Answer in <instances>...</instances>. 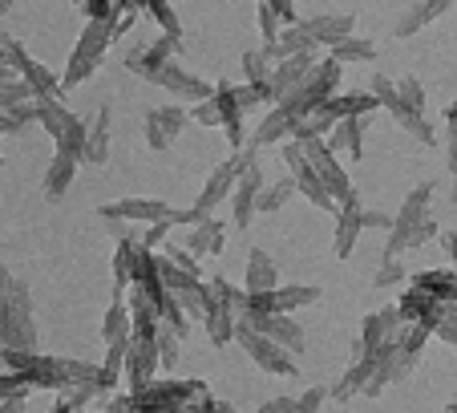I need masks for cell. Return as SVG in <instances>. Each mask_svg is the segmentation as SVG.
Wrapping results in <instances>:
<instances>
[{
  "mask_svg": "<svg viewBox=\"0 0 457 413\" xmlns=\"http://www.w3.org/2000/svg\"><path fill=\"white\" fill-rule=\"evenodd\" d=\"M0 344H4V349L41 353L33 296H29L25 280H17V275L4 267V259H0Z\"/></svg>",
  "mask_w": 457,
  "mask_h": 413,
  "instance_id": "6da1fadb",
  "label": "cell"
},
{
  "mask_svg": "<svg viewBox=\"0 0 457 413\" xmlns=\"http://www.w3.org/2000/svg\"><path fill=\"white\" fill-rule=\"evenodd\" d=\"M433 187L437 182L425 179L409 190V198L401 203V211L393 215V227H388V243H385V259H397L401 251L421 248L433 235H441L437 219H433Z\"/></svg>",
  "mask_w": 457,
  "mask_h": 413,
  "instance_id": "7a4b0ae2",
  "label": "cell"
},
{
  "mask_svg": "<svg viewBox=\"0 0 457 413\" xmlns=\"http://www.w3.org/2000/svg\"><path fill=\"white\" fill-rule=\"evenodd\" d=\"M243 316H247V292L231 288L223 275H211L203 284V324H207V336L223 349V344H231L235 324Z\"/></svg>",
  "mask_w": 457,
  "mask_h": 413,
  "instance_id": "3957f363",
  "label": "cell"
},
{
  "mask_svg": "<svg viewBox=\"0 0 457 413\" xmlns=\"http://www.w3.org/2000/svg\"><path fill=\"white\" fill-rule=\"evenodd\" d=\"M251 158H259V150L255 147H243V150H235L231 158H227L223 166H215V174L207 179V187L199 190V198H195V206H187V211H179L174 215V223H203V219L215 211L223 198H231V190H235V182L243 179V171H247V163Z\"/></svg>",
  "mask_w": 457,
  "mask_h": 413,
  "instance_id": "277c9868",
  "label": "cell"
},
{
  "mask_svg": "<svg viewBox=\"0 0 457 413\" xmlns=\"http://www.w3.org/2000/svg\"><path fill=\"white\" fill-rule=\"evenodd\" d=\"M337 86H340V61L337 57L316 61V69H312L308 78H303L300 86H295L292 94L284 97V102H279V110H284L287 118H292V126H295V122L312 118L320 105L328 102V97L337 94Z\"/></svg>",
  "mask_w": 457,
  "mask_h": 413,
  "instance_id": "5b68a950",
  "label": "cell"
},
{
  "mask_svg": "<svg viewBox=\"0 0 457 413\" xmlns=\"http://www.w3.org/2000/svg\"><path fill=\"white\" fill-rule=\"evenodd\" d=\"M113 41V21H89V29L81 33L78 49H73L70 65H65V78H61V89H73L81 86L86 78H94L97 65H102V53L105 45Z\"/></svg>",
  "mask_w": 457,
  "mask_h": 413,
  "instance_id": "8992f818",
  "label": "cell"
},
{
  "mask_svg": "<svg viewBox=\"0 0 457 413\" xmlns=\"http://www.w3.org/2000/svg\"><path fill=\"white\" fill-rule=\"evenodd\" d=\"M235 341L243 344V353H247L263 373H276V377H300V365H295V357L287 353L284 344L271 341V336L255 333L247 320H239V324H235Z\"/></svg>",
  "mask_w": 457,
  "mask_h": 413,
  "instance_id": "52a82bcc",
  "label": "cell"
},
{
  "mask_svg": "<svg viewBox=\"0 0 457 413\" xmlns=\"http://www.w3.org/2000/svg\"><path fill=\"white\" fill-rule=\"evenodd\" d=\"M303 147V158L312 163V171L320 174V182L328 187V195L337 198V206H348V203H356V187L348 182V174H345V166L337 163V155L328 150V142L320 134H312V138H303L300 142Z\"/></svg>",
  "mask_w": 457,
  "mask_h": 413,
  "instance_id": "ba28073f",
  "label": "cell"
},
{
  "mask_svg": "<svg viewBox=\"0 0 457 413\" xmlns=\"http://www.w3.org/2000/svg\"><path fill=\"white\" fill-rule=\"evenodd\" d=\"M372 227H380V232H388L393 227V215H380V211H364L361 198L348 206H340L337 211V235H332V248H337L340 259L353 256L356 240H361V232H372Z\"/></svg>",
  "mask_w": 457,
  "mask_h": 413,
  "instance_id": "9c48e42d",
  "label": "cell"
},
{
  "mask_svg": "<svg viewBox=\"0 0 457 413\" xmlns=\"http://www.w3.org/2000/svg\"><path fill=\"white\" fill-rule=\"evenodd\" d=\"M195 389H203V381H150L146 389H134L129 397H118V401L134 413H166L179 401H187Z\"/></svg>",
  "mask_w": 457,
  "mask_h": 413,
  "instance_id": "30bf717a",
  "label": "cell"
},
{
  "mask_svg": "<svg viewBox=\"0 0 457 413\" xmlns=\"http://www.w3.org/2000/svg\"><path fill=\"white\" fill-rule=\"evenodd\" d=\"M369 94L377 97V102L385 105V110L393 114V118H397L401 126H405L409 134L417 138V142H425V147H433V142H437V134H433V126H429V122H425V114L409 110V105L401 102V94H397V81H393V78H385V73H377V78H372V89H369Z\"/></svg>",
  "mask_w": 457,
  "mask_h": 413,
  "instance_id": "8fae6325",
  "label": "cell"
},
{
  "mask_svg": "<svg viewBox=\"0 0 457 413\" xmlns=\"http://www.w3.org/2000/svg\"><path fill=\"white\" fill-rule=\"evenodd\" d=\"M284 163H287V171H292V179H295V190H300V195L308 198V203H316L320 211L337 215V211H340L337 198L328 195V187L320 182V174L312 171V163L303 158V147H300V142H292V138L284 142Z\"/></svg>",
  "mask_w": 457,
  "mask_h": 413,
  "instance_id": "7c38bea8",
  "label": "cell"
},
{
  "mask_svg": "<svg viewBox=\"0 0 457 413\" xmlns=\"http://www.w3.org/2000/svg\"><path fill=\"white\" fill-rule=\"evenodd\" d=\"M97 215L102 219H113V223H158V219H170L174 223V211L170 203H162V198H113V203L97 206Z\"/></svg>",
  "mask_w": 457,
  "mask_h": 413,
  "instance_id": "4fadbf2b",
  "label": "cell"
},
{
  "mask_svg": "<svg viewBox=\"0 0 457 413\" xmlns=\"http://www.w3.org/2000/svg\"><path fill=\"white\" fill-rule=\"evenodd\" d=\"M320 300L316 284H276L271 292L247 296V312H295Z\"/></svg>",
  "mask_w": 457,
  "mask_h": 413,
  "instance_id": "5bb4252c",
  "label": "cell"
},
{
  "mask_svg": "<svg viewBox=\"0 0 457 413\" xmlns=\"http://www.w3.org/2000/svg\"><path fill=\"white\" fill-rule=\"evenodd\" d=\"M158 373V341L154 336H134L129 333L126 344V381H129V393L134 389H146Z\"/></svg>",
  "mask_w": 457,
  "mask_h": 413,
  "instance_id": "9a60e30c",
  "label": "cell"
},
{
  "mask_svg": "<svg viewBox=\"0 0 457 413\" xmlns=\"http://www.w3.org/2000/svg\"><path fill=\"white\" fill-rule=\"evenodd\" d=\"M187 122H190V114L182 110V105H154V110H146V142H150V150L166 155V150L174 147V138L182 134Z\"/></svg>",
  "mask_w": 457,
  "mask_h": 413,
  "instance_id": "2e32d148",
  "label": "cell"
},
{
  "mask_svg": "<svg viewBox=\"0 0 457 413\" xmlns=\"http://www.w3.org/2000/svg\"><path fill=\"white\" fill-rule=\"evenodd\" d=\"M263 195V166L259 158H251L243 179L235 182V198H231V219H235V232H247L251 219H255V203Z\"/></svg>",
  "mask_w": 457,
  "mask_h": 413,
  "instance_id": "e0dca14e",
  "label": "cell"
},
{
  "mask_svg": "<svg viewBox=\"0 0 457 413\" xmlns=\"http://www.w3.org/2000/svg\"><path fill=\"white\" fill-rule=\"evenodd\" d=\"M243 320H247L255 333H263V336H271L276 344H284L292 357L303 353V328L295 324L287 312H247Z\"/></svg>",
  "mask_w": 457,
  "mask_h": 413,
  "instance_id": "ac0fdd59",
  "label": "cell"
},
{
  "mask_svg": "<svg viewBox=\"0 0 457 413\" xmlns=\"http://www.w3.org/2000/svg\"><path fill=\"white\" fill-rule=\"evenodd\" d=\"M401 324H405V320H401V308H397V304H388V308H380V312H372V316H364L361 336L353 341V357L372 353V349H377L380 341H388V336L397 333Z\"/></svg>",
  "mask_w": 457,
  "mask_h": 413,
  "instance_id": "d6986e66",
  "label": "cell"
},
{
  "mask_svg": "<svg viewBox=\"0 0 457 413\" xmlns=\"http://www.w3.org/2000/svg\"><path fill=\"white\" fill-rule=\"evenodd\" d=\"M110 130H113V110L102 105V110L86 122V150H81V163L102 166L105 158H110Z\"/></svg>",
  "mask_w": 457,
  "mask_h": 413,
  "instance_id": "ffe728a7",
  "label": "cell"
},
{
  "mask_svg": "<svg viewBox=\"0 0 457 413\" xmlns=\"http://www.w3.org/2000/svg\"><path fill=\"white\" fill-rule=\"evenodd\" d=\"M312 69H316V61H312V53H295V57H284L276 65V73H271V94H276V105L284 102L287 94H292L295 86H300L303 78H308Z\"/></svg>",
  "mask_w": 457,
  "mask_h": 413,
  "instance_id": "44dd1931",
  "label": "cell"
},
{
  "mask_svg": "<svg viewBox=\"0 0 457 413\" xmlns=\"http://www.w3.org/2000/svg\"><path fill=\"white\" fill-rule=\"evenodd\" d=\"M372 369H377V353H364V357H353L348 373L328 389L332 401H353L356 393H364V385L372 381Z\"/></svg>",
  "mask_w": 457,
  "mask_h": 413,
  "instance_id": "7402d4cb",
  "label": "cell"
},
{
  "mask_svg": "<svg viewBox=\"0 0 457 413\" xmlns=\"http://www.w3.org/2000/svg\"><path fill=\"white\" fill-rule=\"evenodd\" d=\"M369 126H372V114H356V118L337 122V134L324 138V142H328L332 155H337V150L345 147L348 155H353L356 163H361V155H364V134H369Z\"/></svg>",
  "mask_w": 457,
  "mask_h": 413,
  "instance_id": "603a6c76",
  "label": "cell"
},
{
  "mask_svg": "<svg viewBox=\"0 0 457 413\" xmlns=\"http://www.w3.org/2000/svg\"><path fill=\"white\" fill-rule=\"evenodd\" d=\"M279 284V272H276V259L268 256L263 248H251L247 256V280H243V292L259 296V292H271Z\"/></svg>",
  "mask_w": 457,
  "mask_h": 413,
  "instance_id": "cb8c5ba5",
  "label": "cell"
},
{
  "mask_svg": "<svg viewBox=\"0 0 457 413\" xmlns=\"http://www.w3.org/2000/svg\"><path fill=\"white\" fill-rule=\"evenodd\" d=\"M227 243V223L223 219H203V223H195V232H190L187 240V251L190 256H215V251H223Z\"/></svg>",
  "mask_w": 457,
  "mask_h": 413,
  "instance_id": "d4e9b609",
  "label": "cell"
},
{
  "mask_svg": "<svg viewBox=\"0 0 457 413\" xmlns=\"http://www.w3.org/2000/svg\"><path fill=\"white\" fill-rule=\"evenodd\" d=\"M413 288H421L433 300H457V272L453 267H429L413 275Z\"/></svg>",
  "mask_w": 457,
  "mask_h": 413,
  "instance_id": "484cf974",
  "label": "cell"
},
{
  "mask_svg": "<svg viewBox=\"0 0 457 413\" xmlns=\"http://www.w3.org/2000/svg\"><path fill=\"white\" fill-rule=\"evenodd\" d=\"M102 341L105 344L129 341V304H126V292H118V288H113V300L102 316Z\"/></svg>",
  "mask_w": 457,
  "mask_h": 413,
  "instance_id": "4316f807",
  "label": "cell"
},
{
  "mask_svg": "<svg viewBox=\"0 0 457 413\" xmlns=\"http://www.w3.org/2000/svg\"><path fill=\"white\" fill-rule=\"evenodd\" d=\"M353 25H356V21L348 17V13H340V17H312L303 29L312 33V41H316V45H328V49H332L337 41L353 37Z\"/></svg>",
  "mask_w": 457,
  "mask_h": 413,
  "instance_id": "83f0119b",
  "label": "cell"
},
{
  "mask_svg": "<svg viewBox=\"0 0 457 413\" xmlns=\"http://www.w3.org/2000/svg\"><path fill=\"white\" fill-rule=\"evenodd\" d=\"M449 4H453V0H421V4H413V9L405 13V21L393 29V37H413V33H421L429 21H437L441 13L449 9Z\"/></svg>",
  "mask_w": 457,
  "mask_h": 413,
  "instance_id": "f1b7e54d",
  "label": "cell"
},
{
  "mask_svg": "<svg viewBox=\"0 0 457 413\" xmlns=\"http://www.w3.org/2000/svg\"><path fill=\"white\" fill-rule=\"evenodd\" d=\"M37 122H41L45 134H53V142H57V138L78 122V114H70L57 97H37Z\"/></svg>",
  "mask_w": 457,
  "mask_h": 413,
  "instance_id": "f546056e",
  "label": "cell"
},
{
  "mask_svg": "<svg viewBox=\"0 0 457 413\" xmlns=\"http://www.w3.org/2000/svg\"><path fill=\"white\" fill-rule=\"evenodd\" d=\"M425 328H429L433 336H441L445 344H453L457 349V300H437L433 304V312L421 320Z\"/></svg>",
  "mask_w": 457,
  "mask_h": 413,
  "instance_id": "4dcf8cb0",
  "label": "cell"
},
{
  "mask_svg": "<svg viewBox=\"0 0 457 413\" xmlns=\"http://www.w3.org/2000/svg\"><path fill=\"white\" fill-rule=\"evenodd\" d=\"M292 138V118H287L284 110H271L268 118L259 122V130H255V138H251V147L255 150H263V147H271V142H287Z\"/></svg>",
  "mask_w": 457,
  "mask_h": 413,
  "instance_id": "1f68e13d",
  "label": "cell"
},
{
  "mask_svg": "<svg viewBox=\"0 0 457 413\" xmlns=\"http://www.w3.org/2000/svg\"><path fill=\"white\" fill-rule=\"evenodd\" d=\"M126 344L129 341L105 344V361L97 365V389H102V393H110V389L121 381V373H126Z\"/></svg>",
  "mask_w": 457,
  "mask_h": 413,
  "instance_id": "d6a6232c",
  "label": "cell"
},
{
  "mask_svg": "<svg viewBox=\"0 0 457 413\" xmlns=\"http://www.w3.org/2000/svg\"><path fill=\"white\" fill-rule=\"evenodd\" d=\"M433 304H437V300H433V296H425L421 288H413V284H409L405 292H401L397 308H401V320H405V324H421V320L433 312Z\"/></svg>",
  "mask_w": 457,
  "mask_h": 413,
  "instance_id": "836d02e7",
  "label": "cell"
},
{
  "mask_svg": "<svg viewBox=\"0 0 457 413\" xmlns=\"http://www.w3.org/2000/svg\"><path fill=\"white\" fill-rule=\"evenodd\" d=\"M134 243L138 240L121 235L118 251H113V288H118V292H126V288L134 284Z\"/></svg>",
  "mask_w": 457,
  "mask_h": 413,
  "instance_id": "e575fe53",
  "label": "cell"
},
{
  "mask_svg": "<svg viewBox=\"0 0 457 413\" xmlns=\"http://www.w3.org/2000/svg\"><path fill=\"white\" fill-rule=\"evenodd\" d=\"M295 195V179L287 174V179L271 182V187H263V195H259L255 211H263V215H276V211H284V203Z\"/></svg>",
  "mask_w": 457,
  "mask_h": 413,
  "instance_id": "d590c367",
  "label": "cell"
},
{
  "mask_svg": "<svg viewBox=\"0 0 457 413\" xmlns=\"http://www.w3.org/2000/svg\"><path fill=\"white\" fill-rule=\"evenodd\" d=\"M332 57L337 61H372L377 57V45L364 41V37H345V41L332 45Z\"/></svg>",
  "mask_w": 457,
  "mask_h": 413,
  "instance_id": "8d00e7d4",
  "label": "cell"
},
{
  "mask_svg": "<svg viewBox=\"0 0 457 413\" xmlns=\"http://www.w3.org/2000/svg\"><path fill=\"white\" fill-rule=\"evenodd\" d=\"M154 341H158V365L170 373L174 365H179V344H182V336L174 333V328H166L162 320H158V336H154Z\"/></svg>",
  "mask_w": 457,
  "mask_h": 413,
  "instance_id": "74e56055",
  "label": "cell"
},
{
  "mask_svg": "<svg viewBox=\"0 0 457 413\" xmlns=\"http://www.w3.org/2000/svg\"><path fill=\"white\" fill-rule=\"evenodd\" d=\"M405 280H409V272L401 259H380L377 275H372V288H393V284H405Z\"/></svg>",
  "mask_w": 457,
  "mask_h": 413,
  "instance_id": "f35d334b",
  "label": "cell"
},
{
  "mask_svg": "<svg viewBox=\"0 0 457 413\" xmlns=\"http://www.w3.org/2000/svg\"><path fill=\"white\" fill-rule=\"evenodd\" d=\"M211 409H215V397H211V389L203 385V389H195L187 401H179L174 409H166V413H211Z\"/></svg>",
  "mask_w": 457,
  "mask_h": 413,
  "instance_id": "ab89813d",
  "label": "cell"
},
{
  "mask_svg": "<svg viewBox=\"0 0 457 413\" xmlns=\"http://www.w3.org/2000/svg\"><path fill=\"white\" fill-rule=\"evenodd\" d=\"M397 94H401V102H405L409 110L425 114V86H421L417 78H401V81H397Z\"/></svg>",
  "mask_w": 457,
  "mask_h": 413,
  "instance_id": "60d3db41",
  "label": "cell"
},
{
  "mask_svg": "<svg viewBox=\"0 0 457 413\" xmlns=\"http://www.w3.org/2000/svg\"><path fill=\"white\" fill-rule=\"evenodd\" d=\"M41 353H25V349H4L0 344V369H12V373H25L29 365L37 361Z\"/></svg>",
  "mask_w": 457,
  "mask_h": 413,
  "instance_id": "b9f144b4",
  "label": "cell"
},
{
  "mask_svg": "<svg viewBox=\"0 0 457 413\" xmlns=\"http://www.w3.org/2000/svg\"><path fill=\"white\" fill-rule=\"evenodd\" d=\"M162 256L170 259L174 267H182V272H187V275H199V280H203V272H199V256H190L187 248H174V243H166V248H162Z\"/></svg>",
  "mask_w": 457,
  "mask_h": 413,
  "instance_id": "7bdbcfd3",
  "label": "cell"
},
{
  "mask_svg": "<svg viewBox=\"0 0 457 413\" xmlns=\"http://www.w3.org/2000/svg\"><path fill=\"white\" fill-rule=\"evenodd\" d=\"M25 393H29V385L21 373L0 369V401H9V397H21V401H25Z\"/></svg>",
  "mask_w": 457,
  "mask_h": 413,
  "instance_id": "ee69618b",
  "label": "cell"
},
{
  "mask_svg": "<svg viewBox=\"0 0 457 413\" xmlns=\"http://www.w3.org/2000/svg\"><path fill=\"white\" fill-rule=\"evenodd\" d=\"M324 397H328V385H312V389H303V393L295 397V413H320Z\"/></svg>",
  "mask_w": 457,
  "mask_h": 413,
  "instance_id": "f6af8a7d",
  "label": "cell"
},
{
  "mask_svg": "<svg viewBox=\"0 0 457 413\" xmlns=\"http://www.w3.org/2000/svg\"><path fill=\"white\" fill-rule=\"evenodd\" d=\"M190 118L199 122V126H223V118H219V105L215 97H207V102H199L195 110H190Z\"/></svg>",
  "mask_w": 457,
  "mask_h": 413,
  "instance_id": "bcb514c9",
  "label": "cell"
},
{
  "mask_svg": "<svg viewBox=\"0 0 457 413\" xmlns=\"http://www.w3.org/2000/svg\"><path fill=\"white\" fill-rule=\"evenodd\" d=\"M276 13H271L268 9V4H263V0H259V29H263V41H268V45H276L279 41V25H276Z\"/></svg>",
  "mask_w": 457,
  "mask_h": 413,
  "instance_id": "7dc6e473",
  "label": "cell"
},
{
  "mask_svg": "<svg viewBox=\"0 0 457 413\" xmlns=\"http://www.w3.org/2000/svg\"><path fill=\"white\" fill-rule=\"evenodd\" d=\"M259 413H295V397H271L259 405Z\"/></svg>",
  "mask_w": 457,
  "mask_h": 413,
  "instance_id": "c3c4849f",
  "label": "cell"
},
{
  "mask_svg": "<svg viewBox=\"0 0 457 413\" xmlns=\"http://www.w3.org/2000/svg\"><path fill=\"white\" fill-rule=\"evenodd\" d=\"M271 13H276L279 21H287V25H295V9H292V0H263Z\"/></svg>",
  "mask_w": 457,
  "mask_h": 413,
  "instance_id": "681fc988",
  "label": "cell"
},
{
  "mask_svg": "<svg viewBox=\"0 0 457 413\" xmlns=\"http://www.w3.org/2000/svg\"><path fill=\"white\" fill-rule=\"evenodd\" d=\"M445 122H449V126H457V102L445 105Z\"/></svg>",
  "mask_w": 457,
  "mask_h": 413,
  "instance_id": "f907efd6",
  "label": "cell"
},
{
  "mask_svg": "<svg viewBox=\"0 0 457 413\" xmlns=\"http://www.w3.org/2000/svg\"><path fill=\"white\" fill-rule=\"evenodd\" d=\"M211 413H239V409H235L231 401H215V409H211Z\"/></svg>",
  "mask_w": 457,
  "mask_h": 413,
  "instance_id": "816d5d0a",
  "label": "cell"
},
{
  "mask_svg": "<svg viewBox=\"0 0 457 413\" xmlns=\"http://www.w3.org/2000/svg\"><path fill=\"white\" fill-rule=\"evenodd\" d=\"M4 13H9V0H0V17H4Z\"/></svg>",
  "mask_w": 457,
  "mask_h": 413,
  "instance_id": "f5cc1de1",
  "label": "cell"
},
{
  "mask_svg": "<svg viewBox=\"0 0 457 413\" xmlns=\"http://www.w3.org/2000/svg\"><path fill=\"white\" fill-rule=\"evenodd\" d=\"M449 413H457V393H453V401H449Z\"/></svg>",
  "mask_w": 457,
  "mask_h": 413,
  "instance_id": "db71d44e",
  "label": "cell"
}]
</instances>
